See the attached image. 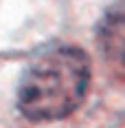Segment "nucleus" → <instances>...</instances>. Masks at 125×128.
Returning a JSON list of instances; mask_svg holds the SVG:
<instances>
[{
  "label": "nucleus",
  "mask_w": 125,
  "mask_h": 128,
  "mask_svg": "<svg viewBox=\"0 0 125 128\" xmlns=\"http://www.w3.org/2000/svg\"><path fill=\"white\" fill-rule=\"evenodd\" d=\"M90 88V60L77 46H53L24 68L18 108L26 119L55 122L75 113Z\"/></svg>",
  "instance_id": "obj_1"
},
{
  "label": "nucleus",
  "mask_w": 125,
  "mask_h": 128,
  "mask_svg": "<svg viewBox=\"0 0 125 128\" xmlns=\"http://www.w3.org/2000/svg\"><path fill=\"white\" fill-rule=\"evenodd\" d=\"M101 42H103L105 55L110 60H114L116 66H121V58H123V13H121L119 7L105 16Z\"/></svg>",
  "instance_id": "obj_2"
}]
</instances>
